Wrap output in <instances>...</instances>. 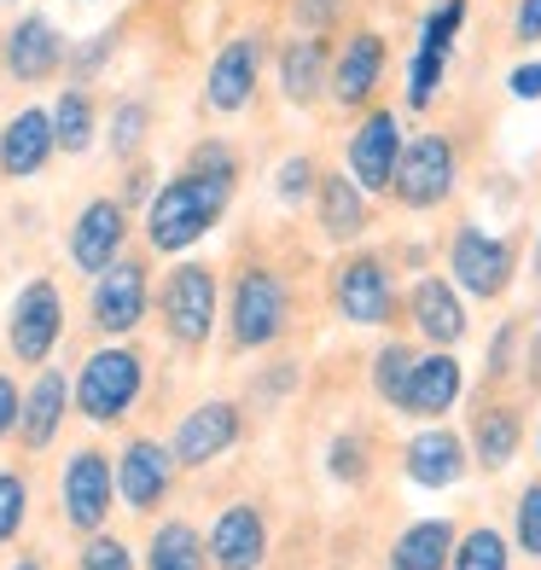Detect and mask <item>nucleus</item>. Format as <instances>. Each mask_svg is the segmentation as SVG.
<instances>
[{"label": "nucleus", "instance_id": "obj_1", "mask_svg": "<svg viewBox=\"0 0 541 570\" xmlns=\"http://www.w3.org/2000/svg\"><path fill=\"white\" fill-rule=\"evenodd\" d=\"M326 303H332V315L355 332H396L407 321L396 256L373 250V245L338 250V263L326 268Z\"/></svg>", "mask_w": 541, "mask_h": 570}, {"label": "nucleus", "instance_id": "obj_2", "mask_svg": "<svg viewBox=\"0 0 541 570\" xmlns=\"http://www.w3.org/2000/svg\"><path fill=\"white\" fill-rule=\"evenodd\" d=\"M234 193H239L234 180H216V175H198V169L169 175L164 187H158V198L146 204V245L158 250V256L193 250L204 233L227 216Z\"/></svg>", "mask_w": 541, "mask_h": 570}, {"label": "nucleus", "instance_id": "obj_3", "mask_svg": "<svg viewBox=\"0 0 541 570\" xmlns=\"http://www.w3.org/2000/svg\"><path fill=\"white\" fill-rule=\"evenodd\" d=\"M460 180H466V140H460L454 128H420V135L402 140L391 204L407 216H436L454 204Z\"/></svg>", "mask_w": 541, "mask_h": 570}, {"label": "nucleus", "instance_id": "obj_4", "mask_svg": "<svg viewBox=\"0 0 541 570\" xmlns=\"http://www.w3.org/2000/svg\"><path fill=\"white\" fill-rule=\"evenodd\" d=\"M292 326V279L274 263H245L227 279V344L234 350H274Z\"/></svg>", "mask_w": 541, "mask_h": 570}, {"label": "nucleus", "instance_id": "obj_5", "mask_svg": "<svg viewBox=\"0 0 541 570\" xmlns=\"http://www.w3.org/2000/svg\"><path fill=\"white\" fill-rule=\"evenodd\" d=\"M443 263H449V279L472 303H501L512 292V279H519L524 239L519 233H489L478 222H454L443 239Z\"/></svg>", "mask_w": 541, "mask_h": 570}, {"label": "nucleus", "instance_id": "obj_6", "mask_svg": "<svg viewBox=\"0 0 541 570\" xmlns=\"http://www.w3.org/2000/svg\"><path fill=\"white\" fill-rule=\"evenodd\" d=\"M472 18V0H431L420 12V30H414V53H407V76H402V106L425 117L449 88V65H454V47L460 30Z\"/></svg>", "mask_w": 541, "mask_h": 570}, {"label": "nucleus", "instance_id": "obj_7", "mask_svg": "<svg viewBox=\"0 0 541 570\" xmlns=\"http://www.w3.org/2000/svg\"><path fill=\"white\" fill-rule=\"evenodd\" d=\"M384 82H391V36L373 23H344V41L332 47V82L326 99L338 111L361 117L384 106Z\"/></svg>", "mask_w": 541, "mask_h": 570}, {"label": "nucleus", "instance_id": "obj_8", "mask_svg": "<svg viewBox=\"0 0 541 570\" xmlns=\"http://www.w3.org/2000/svg\"><path fill=\"white\" fill-rule=\"evenodd\" d=\"M146 391V355L135 344H99L88 361H82V373H76V407H82V420L94 425H117L128 407L140 402Z\"/></svg>", "mask_w": 541, "mask_h": 570}, {"label": "nucleus", "instance_id": "obj_9", "mask_svg": "<svg viewBox=\"0 0 541 570\" xmlns=\"http://www.w3.org/2000/svg\"><path fill=\"white\" fill-rule=\"evenodd\" d=\"M216 297H222V279L210 263H175L164 292H158V315H164V332L169 344L180 350H204L216 332Z\"/></svg>", "mask_w": 541, "mask_h": 570}, {"label": "nucleus", "instance_id": "obj_10", "mask_svg": "<svg viewBox=\"0 0 541 570\" xmlns=\"http://www.w3.org/2000/svg\"><path fill=\"white\" fill-rule=\"evenodd\" d=\"M402 117L391 106H373L361 111L355 128L344 135V175L355 180L361 193L373 198H391V180H396V164H402Z\"/></svg>", "mask_w": 541, "mask_h": 570}, {"label": "nucleus", "instance_id": "obj_11", "mask_svg": "<svg viewBox=\"0 0 541 570\" xmlns=\"http://www.w3.org/2000/svg\"><path fill=\"white\" fill-rule=\"evenodd\" d=\"M407 326L420 332L431 350H460L472 338V308H466V292L449 279V274H414L407 279Z\"/></svg>", "mask_w": 541, "mask_h": 570}, {"label": "nucleus", "instance_id": "obj_12", "mask_svg": "<svg viewBox=\"0 0 541 570\" xmlns=\"http://www.w3.org/2000/svg\"><path fill=\"white\" fill-rule=\"evenodd\" d=\"M151 308V268L146 256H117L106 274H94V292H88V315L106 338H128Z\"/></svg>", "mask_w": 541, "mask_h": 570}, {"label": "nucleus", "instance_id": "obj_13", "mask_svg": "<svg viewBox=\"0 0 541 570\" xmlns=\"http://www.w3.org/2000/svg\"><path fill=\"white\" fill-rule=\"evenodd\" d=\"M65 338V297H59V285L53 279H30L18 292L12 303V315H7V350L23 361V367H47V355L59 350Z\"/></svg>", "mask_w": 541, "mask_h": 570}, {"label": "nucleus", "instance_id": "obj_14", "mask_svg": "<svg viewBox=\"0 0 541 570\" xmlns=\"http://www.w3.org/2000/svg\"><path fill=\"white\" fill-rule=\"evenodd\" d=\"M111 495H117V465L99 449H76L59 472V501H65V524L99 535L111 518Z\"/></svg>", "mask_w": 541, "mask_h": 570}, {"label": "nucleus", "instance_id": "obj_15", "mask_svg": "<svg viewBox=\"0 0 541 570\" xmlns=\"http://www.w3.org/2000/svg\"><path fill=\"white\" fill-rule=\"evenodd\" d=\"M402 472L420 489H454V483H466L478 465H472V443L454 425H425L402 443Z\"/></svg>", "mask_w": 541, "mask_h": 570}, {"label": "nucleus", "instance_id": "obj_16", "mask_svg": "<svg viewBox=\"0 0 541 570\" xmlns=\"http://www.w3.org/2000/svg\"><path fill=\"white\" fill-rule=\"evenodd\" d=\"M128 245V204L122 198H94L76 210L70 233H65V250H70V263L82 268V274H106L117 256Z\"/></svg>", "mask_w": 541, "mask_h": 570}, {"label": "nucleus", "instance_id": "obj_17", "mask_svg": "<svg viewBox=\"0 0 541 570\" xmlns=\"http://www.w3.org/2000/svg\"><path fill=\"white\" fill-rule=\"evenodd\" d=\"M466 443H472V465L478 472H506L524 449V407L512 402L506 391H483L472 407V425H466Z\"/></svg>", "mask_w": 541, "mask_h": 570}, {"label": "nucleus", "instance_id": "obj_18", "mask_svg": "<svg viewBox=\"0 0 541 570\" xmlns=\"http://www.w3.org/2000/svg\"><path fill=\"white\" fill-rule=\"evenodd\" d=\"M263 59H268V41L263 36H234L210 59V76H204V106L222 111V117H239L250 99H256V82H263Z\"/></svg>", "mask_w": 541, "mask_h": 570}, {"label": "nucleus", "instance_id": "obj_19", "mask_svg": "<svg viewBox=\"0 0 541 570\" xmlns=\"http://www.w3.org/2000/svg\"><path fill=\"white\" fill-rule=\"evenodd\" d=\"M373 222H378L373 193H361L344 169H326L321 193H315V227H321V239L338 245V250H355L373 233Z\"/></svg>", "mask_w": 541, "mask_h": 570}, {"label": "nucleus", "instance_id": "obj_20", "mask_svg": "<svg viewBox=\"0 0 541 570\" xmlns=\"http://www.w3.org/2000/svg\"><path fill=\"white\" fill-rule=\"evenodd\" d=\"M175 449L158 443V436H135L117 460V495L135 507V512H158L175 489Z\"/></svg>", "mask_w": 541, "mask_h": 570}, {"label": "nucleus", "instance_id": "obj_21", "mask_svg": "<svg viewBox=\"0 0 541 570\" xmlns=\"http://www.w3.org/2000/svg\"><path fill=\"white\" fill-rule=\"evenodd\" d=\"M239 436H245V407L239 402H227V396L198 402L187 420L175 425V460L180 465H210L234 449Z\"/></svg>", "mask_w": 541, "mask_h": 570}, {"label": "nucleus", "instance_id": "obj_22", "mask_svg": "<svg viewBox=\"0 0 541 570\" xmlns=\"http://www.w3.org/2000/svg\"><path fill=\"white\" fill-rule=\"evenodd\" d=\"M460 396H466V367L454 361V350H425L414 361V379H407L396 413H407V420H449Z\"/></svg>", "mask_w": 541, "mask_h": 570}, {"label": "nucleus", "instance_id": "obj_23", "mask_svg": "<svg viewBox=\"0 0 541 570\" xmlns=\"http://www.w3.org/2000/svg\"><path fill=\"white\" fill-rule=\"evenodd\" d=\"M70 65V47L59 36V23L53 18H41V12H23L12 23V36H7V76L23 88H36L47 82V76H59Z\"/></svg>", "mask_w": 541, "mask_h": 570}, {"label": "nucleus", "instance_id": "obj_24", "mask_svg": "<svg viewBox=\"0 0 541 570\" xmlns=\"http://www.w3.org/2000/svg\"><path fill=\"white\" fill-rule=\"evenodd\" d=\"M210 564L216 570H263L268 564V518L263 507L234 501L210 524Z\"/></svg>", "mask_w": 541, "mask_h": 570}, {"label": "nucleus", "instance_id": "obj_25", "mask_svg": "<svg viewBox=\"0 0 541 570\" xmlns=\"http://www.w3.org/2000/svg\"><path fill=\"white\" fill-rule=\"evenodd\" d=\"M53 111L41 106H23L18 117H7V128H0V175L7 180H30L41 175L47 164H53Z\"/></svg>", "mask_w": 541, "mask_h": 570}, {"label": "nucleus", "instance_id": "obj_26", "mask_svg": "<svg viewBox=\"0 0 541 570\" xmlns=\"http://www.w3.org/2000/svg\"><path fill=\"white\" fill-rule=\"evenodd\" d=\"M274 70H279V94L286 106L308 111L326 99V82H332V47L321 36H292L286 47L274 53Z\"/></svg>", "mask_w": 541, "mask_h": 570}, {"label": "nucleus", "instance_id": "obj_27", "mask_svg": "<svg viewBox=\"0 0 541 570\" xmlns=\"http://www.w3.org/2000/svg\"><path fill=\"white\" fill-rule=\"evenodd\" d=\"M70 402H76V384H70L59 367H41V373H36V384L23 391V420H18L23 449L41 454L47 443H53L59 425H65V407H70Z\"/></svg>", "mask_w": 541, "mask_h": 570}, {"label": "nucleus", "instance_id": "obj_28", "mask_svg": "<svg viewBox=\"0 0 541 570\" xmlns=\"http://www.w3.org/2000/svg\"><path fill=\"white\" fill-rule=\"evenodd\" d=\"M454 541H460L454 518H420V524H407V530L391 541L384 564H391V570H449Z\"/></svg>", "mask_w": 541, "mask_h": 570}, {"label": "nucleus", "instance_id": "obj_29", "mask_svg": "<svg viewBox=\"0 0 541 570\" xmlns=\"http://www.w3.org/2000/svg\"><path fill=\"white\" fill-rule=\"evenodd\" d=\"M146 570H210V541H198L193 524H169L151 530V548H146Z\"/></svg>", "mask_w": 541, "mask_h": 570}, {"label": "nucleus", "instance_id": "obj_30", "mask_svg": "<svg viewBox=\"0 0 541 570\" xmlns=\"http://www.w3.org/2000/svg\"><path fill=\"white\" fill-rule=\"evenodd\" d=\"M414 361H420V350L407 344V338H384V344L373 350L367 379H373V396H378L384 407H402V391H407V379H414Z\"/></svg>", "mask_w": 541, "mask_h": 570}, {"label": "nucleus", "instance_id": "obj_31", "mask_svg": "<svg viewBox=\"0 0 541 570\" xmlns=\"http://www.w3.org/2000/svg\"><path fill=\"white\" fill-rule=\"evenodd\" d=\"M94 128H99L94 94H88V88H65V94H59V106H53V140H59V151L82 158V151L94 146Z\"/></svg>", "mask_w": 541, "mask_h": 570}, {"label": "nucleus", "instance_id": "obj_32", "mask_svg": "<svg viewBox=\"0 0 541 570\" xmlns=\"http://www.w3.org/2000/svg\"><path fill=\"white\" fill-rule=\"evenodd\" d=\"M321 180H326V164L315 151H292V158H279V169H274V198L286 204V210H303V204H315Z\"/></svg>", "mask_w": 541, "mask_h": 570}, {"label": "nucleus", "instance_id": "obj_33", "mask_svg": "<svg viewBox=\"0 0 541 570\" xmlns=\"http://www.w3.org/2000/svg\"><path fill=\"white\" fill-rule=\"evenodd\" d=\"M449 570H512V541L495 524H478L454 541V559Z\"/></svg>", "mask_w": 541, "mask_h": 570}, {"label": "nucleus", "instance_id": "obj_34", "mask_svg": "<svg viewBox=\"0 0 541 570\" xmlns=\"http://www.w3.org/2000/svg\"><path fill=\"white\" fill-rule=\"evenodd\" d=\"M326 472L338 478V483H367V478H373V436H367V431H344V436H332Z\"/></svg>", "mask_w": 541, "mask_h": 570}, {"label": "nucleus", "instance_id": "obj_35", "mask_svg": "<svg viewBox=\"0 0 541 570\" xmlns=\"http://www.w3.org/2000/svg\"><path fill=\"white\" fill-rule=\"evenodd\" d=\"M146 128H151V106L146 99H117L111 106V151L117 158H135L146 146Z\"/></svg>", "mask_w": 541, "mask_h": 570}, {"label": "nucleus", "instance_id": "obj_36", "mask_svg": "<svg viewBox=\"0 0 541 570\" xmlns=\"http://www.w3.org/2000/svg\"><path fill=\"white\" fill-rule=\"evenodd\" d=\"M524 321L512 315V321H501L495 326V338H489V391H501V384L512 379V367H519V350H524Z\"/></svg>", "mask_w": 541, "mask_h": 570}, {"label": "nucleus", "instance_id": "obj_37", "mask_svg": "<svg viewBox=\"0 0 541 570\" xmlns=\"http://www.w3.org/2000/svg\"><path fill=\"white\" fill-rule=\"evenodd\" d=\"M512 541H519V553L541 564V478L519 489V507H512Z\"/></svg>", "mask_w": 541, "mask_h": 570}, {"label": "nucleus", "instance_id": "obj_38", "mask_svg": "<svg viewBox=\"0 0 541 570\" xmlns=\"http://www.w3.org/2000/svg\"><path fill=\"white\" fill-rule=\"evenodd\" d=\"M23 518H30V483L18 472H0V548L23 530Z\"/></svg>", "mask_w": 541, "mask_h": 570}, {"label": "nucleus", "instance_id": "obj_39", "mask_svg": "<svg viewBox=\"0 0 541 570\" xmlns=\"http://www.w3.org/2000/svg\"><path fill=\"white\" fill-rule=\"evenodd\" d=\"M292 18H297V36H321L326 41L350 18V0H297Z\"/></svg>", "mask_w": 541, "mask_h": 570}, {"label": "nucleus", "instance_id": "obj_40", "mask_svg": "<svg viewBox=\"0 0 541 570\" xmlns=\"http://www.w3.org/2000/svg\"><path fill=\"white\" fill-rule=\"evenodd\" d=\"M187 169H198V175H216V180H234L239 187V151L227 146V140H198L193 146V158H187Z\"/></svg>", "mask_w": 541, "mask_h": 570}, {"label": "nucleus", "instance_id": "obj_41", "mask_svg": "<svg viewBox=\"0 0 541 570\" xmlns=\"http://www.w3.org/2000/svg\"><path fill=\"white\" fill-rule=\"evenodd\" d=\"M76 570H135V553H128V541H117V535H88Z\"/></svg>", "mask_w": 541, "mask_h": 570}, {"label": "nucleus", "instance_id": "obj_42", "mask_svg": "<svg viewBox=\"0 0 541 570\" xmlns=\"http://www.w3.org/2000/svg\"><path fill=\"white\" fill-rule=\"evenodd\" d=\"M111 47H117V30H99V36H88L82 47H76V53H70V70H76V82H88V76H99V70H106Z\"/></svg>", "mask_w": 541, "mask_h": 570}, {"label": "nucleus", "instance_id": "obj_43", "mask_svg": "<svg viewBox=\"0 0 541 570\" xmlns=\"http://www.w3.org/2000/svg\"><path fill=\"white\" fill-rule=\"evenodd\" d=\"M506 94L512 99H541V59H519L506 70Z\"/></svg>", "mask_w": 541, "mask_h": 570}, {"label": "nucleus", "instance_id": "obj_44", "mask_svg": "<svg viewBox=\"0 0 541 570\" xmlns=\"http://www.w3.org/2000/svg\"><path fill=\"white\" fill-rule=\"evenodd\" d=\"M512 41L519 47L541 41V0H519V7H512Z\"/></svg>", "mask_w": 541, "mask_h": 570}, {"label": "nucleus", "instance_id": "obj_45", "mask_svg": "<svg viewBox=\"0 0 541 570\" xmlns=\"http://www.w3.org/2000/svg\"><path fill=\"white\" fill-rule=\"evenodd\" d=\"M151 198H158V175H151L146 164H135V169H128V180H122V204L135 210V204H151Z\"/></svg>", "mask_w": 541, "mask_h": 570}, {"label": "nucleus", "instance_id": "obj_46", "mask_svg": "<svg viewBox=\"0 0 541 570\" xmlns=\"http://www.w3.org/2000/svg\"><path fill=\"white\" fill-rule=\"evenodd\" d=\"M18 420H23V391H18L7 373H0V436H12Z\"/></svg>", "mask_w": 541, "mask_h": 570}, {"label": "nucleus", "instance_id": "obj_47", "mask_svg": "<svg viewBox=\"0 0 541 570\" xmlns=\"http://www.w3.org/2000/svg\"><path fill=\"white\" fill-rule=\"evenodd\" d=\"M524 350H530V391H541V332H530V338H524Z\"/></svg>", "mask_w": 541, "mask_h": 570}, {"label": "nucleus", "instance_id": "obj_48", "mask_svg": "<svg viewBox=\"0 0 541 570\" xmlns=\"http://www.w3.org/2000/svg\"><path fill=\"white\" fill-rule=\"evenodd\" d=\"M12 570H41V564H36V559H18V564H12Z\"/></svg>", "mask_w": 541, "mask_h": 570}, {"label": "nucleus", "instance_id": "obj_49", "mask_svg": "<svg viewBox=\"0 0 541 570\" xmlns=\"http://www.w3.org/2000/svg\"><path fill=\"white\" fill-rule=\"evenodd\" d=\"M535 279H541V239H535Z\"/></svg>", "mask_w": 541, "mask_h": 570}, {"label": "nucleus", "instance_id": "obj_50", "mask_svg": "<svg viewBox=\"0 0 541 570\" xmlns=\"http://www.w3.org/2000/svg\"><path fill=\"white\" fill-rule=\"evenodd\" d=\"M535 454H541V425H535Z\"/></svg>", "mask_w": 541, "mask_h": 570}, {"label": "nucleus", "instance_id": "obj_51", "mask_svg": "<svg viewBox=\"0 0 541 570\" xmlns=\"http://www.w3.org/2000/svg\"><path fill=\"white\" fill-rule=\"evenodd\" d=\"M0 7H7V0H0Z\"/></svg>", "mask_w": 541, "mask_h": 570}]
</instances>
